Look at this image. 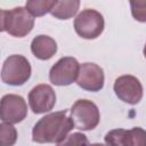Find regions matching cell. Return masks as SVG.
Masks as SVG:
<instances>
[{"mask_svg":"<svg viewBox=\"0 0 146 146\" xmlns=\"http://www.w3.org/2000/svg\"><path fill=\"white\" fill-rule=\"evenodd\" d=\"M133 146H146V131L141 128H133L131 129Z\"/></svg>","mask_w":146,"mask_h":146,"instance_id":"cell-17","label":"cell"},{"mask_svg":"<svg viewBox=\"0 0 146 146\" xmlns=\"http://www.w3.org/2000/svg\"><path fill=\"white\" fill-rule=\"evenodd\" d=\"M80 6V1L71 0V1H56L52 9L50 10L51 15L58 19H68L73 17Z\"/></svg>","mask_w":146,"mask_h":146,"instance_id":"cell-12","label":"cell"},{"mask_svg":"<svg viewBox=\"0 0 146 146\" xmlns=\"http://www.w3.org/2000/svg\"><path fill=\"white\" fill-rule=\"evenodd\" d=\"M31 75V65L22 55L9 56L2 66L1 79L5 83L11 86L24 84Z\"/></svg>","mask_w":146,"mask_h":146,"instance_id":"cell-3","label":"cell"},{"mask_svg":"<svg viewBox=\"0 0 146 146\" xmlns=\"http://www.w3.org/2000/svg\"><path fill=\"white\" fill-rule=\"evenodd\" d=\"M79 71L80 65L75 58L63 57L51 67L49 79L56 86H68L78 79Z\"/></svg>","mask_w":146,"mask_h":146,"instance_id":"cell-6","label":"cell"},{"mask_svg":"<svg viewBox=\"0 0 146 146\" xmlns=\"http://www.w3.org/2000/svg\"><path fill=\"white\" fill-rule=\"evenodd\" d=\"M75 32L83 39H95L104 30V18L94 9L82 10L74 21Z\"/></svg>","mask_w":146,"mask_h":146,"instance_id":"cell-5","label":"cell"},{"mask_svg":"<svg viewBox=\"0 0 146 146\" xmlns=\"http://www.w3.org/2000/svg\"><path fill=\"white\" fill-rule=\"evenodd\" d=\"M76 83L84 90L99 91L104 86V72L94 63H84L80 66Z\"/></svg>","mask_w":146,"mask_h":146,"instance_id":"cell-10","label":"cell"},{"mask_svg":"<svg viewBox=\"0 0 146 146\" xmlns=\"http://www.w3.org/2000/svg\"><path fill=\"white\" fill-rule=\"evenodd\" d=\"M31 50L36 58L46 60L56 54L57 44L56 41L48 35H38L31 43Z\"/></svg>","mask_w":146,"mask_h":146,"instance_id":"cell-11","label":"cell"},{"mask_svg":"<svg viewBox=\"0 0 146 146\" xmlns=\"http://www.w3.org/2000/svg\"><path fill=\"white\" fill-rule=\"evenodd\" d=\"M105 141L107 146H133L131 130L114 129L106 133Z\"/></svg>","mask_w":146,"mask_h":146,"instance_id":"cell-13","label":"cell"},{"mask_svg":"<svg viewBox=\"0 0 146 146\" xmlns=\"http://www.w3.org/2000/svg\"><path fill=\"white\" fill-rule=\"evenodd\" d=\"M55 103H56L55 91L48 84H39L34 87L29 94L30 107L36 114L51 111Z\"/></svg>","mask_w":146,"mask_h":146,"instance_id":"cell-9","label":"cell"},{"mask_svg":"<svg viewBox=\"0 0 146 146\" xmlns=\"http://www.w3.org/2000/svg\"><path fill=\"white\" fill-rule=\"evenodd\" d=\"M144 56H145V58H146V44H145V47H144Z\"/></svg>","mask_w":146,"mask_h":146,"instance_id":"cell-19","label":"cell"},{"mask_svg":"<svg viewBox=\"0 0 146 146\" xmlns=\"http://www.w3.org/2000/svg\"><path fill=\"white\" fill-rule=\"evenodd\" d=\"M131 14L136 21L146 22V1H130Z\"/></svg>","mask_w":146,"mask_h":146,"instance_id":"cell-16","label":"cell"},{"mask_svg":"<svg viewBox=\"0 0 146 146\" xmlns=\"http://www.w3.org/2000/svg\"><path fill=\"white\" fill-rule=\"evenodd\" d=\"M116 96L124 103L135 105L143 97V87L139 80L132 75H122L114 82Z\"/></svg>","mask_w":146,"mask_h":146,"instance_id":"cell-7","label":"cell"},{"mask_svg":"<svg viewBox=\"0 0 146 146\" xmlns=\"http://www.w3.org/2000/svg\"><path fill=\"white\" fill-rule=\"evenodd\" d=\"M1 31H7L10 35L23 38L29 34L34 25V18L31 13L23 8L17 7L11 10L0 11Z\"/></svg>","mask_w":146,"mask_h":146,"instance_id":"cell-2","label":"cell"},{"mask_svg":"<svg viewBox=\"0 0 146 146\" xmlns=\"http://www.w3.org/2000/svg\"><path fill=\"white\" fill-rule=\"evenodd\" d=\"M17 132L11 123L2 122L0 124V146H13L16 143Z\"/></svg>","mask_w":146,"mask_h":146,"instance_id":"cell-15","label":"cell"},{"mask_svg":"<svg viewBox=\"0 0 146 146\" xmlns=\"http://www.w3.org/2000/svg\"><path fill=\"white\" fill-rule=\"evenodd\" d=\"M74 128V123L71 117L67 116V111H60L50 113L40 119L33 130L32 139L35 143H62L67 133Z\"/></svg>","mask_w":146,"mask_h":146,"instance_id":"cell-1","label":"cell"},{"mask_svg":"<svg viewBox=\"0 0 146 146\" xmlns=\"http://www.w3.org/2000/svg\"><path fill=\"white\" fill-rule=\"evenodd\" d=\"M27 106L23 97L17 95H6L1 99L0 116L3 122L18 123L25 119Z\"/></svg>","mask_w":146,"mask_h":146,"instance_id":"cell-8","label":"cell"},{"mask_svg":"<svg viewBox=\"0 0 146 146\" xmlns=\"http://www.w3.org/2000/svg\"><path fill=\"white\" fill-rule=\"evenodd\" d=\"M56 1H48V0H33L26 2V9L31 13L32 16H42L50 11L54 7Z\"/></svg>","mask_w":146,"mask_h":146,"instance_id":"cell-14","label":"cell"},{"mask_svg":"<svg viewBox=\"0 0 146 146\" xmlns=\"http://www.w3.org/2000/svg\"><path fill=\"white\" fill-rule=\"evenodd\" d=\"M90 146H105V145H103V144H92Z\"/></svg>","mask_w":146,"mask_h":146,"instance_id":"cell-18","label":"cell"},{"mask_svg":"<svg viewBox=\"0 0 146 146\" xmlns=\"http://www.w3.org/2000/svg\"><path fill=\"white\" fill-rule=\"evenodd\" d=\"M71 119L75 128L80 130H92L99 123V111L92 102L79 99L71 108Z\"/></svg>","mask_w":146,"mask_h":146,"instance_id":"cell-4","label":"cell"}]
</instances>
